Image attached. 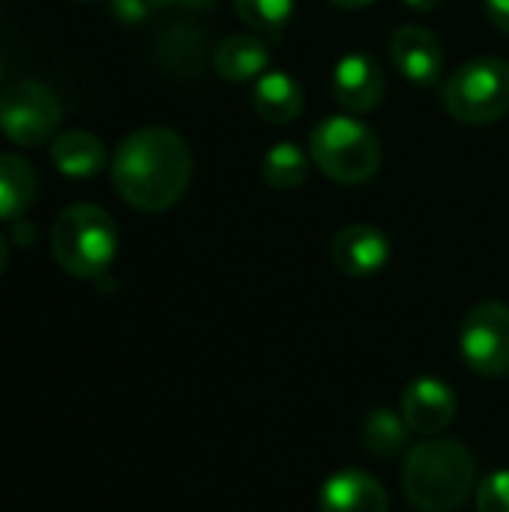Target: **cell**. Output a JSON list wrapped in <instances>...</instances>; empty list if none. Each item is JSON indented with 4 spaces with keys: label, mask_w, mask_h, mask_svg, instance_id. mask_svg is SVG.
I'll return each instance as SVG.
<instances>
[{
    "label": "cell",
    "mask_w": 509,
    "mask_h": 512,
    "mask_svg": "<svg viewBox=\"0 0 509 512\" xmlns=\"http://www.w3.org/2000/svg\"><path fill=\"white\" fill-rule=\"evenodd\" d=\"M111 180L129 207L162 213L183 198L192 180L189 144L168 126H144L117 147Z\"/></svg>",
    "instance_id": "cell-1"
},
{
    "label": "cell",
    "mask_w": 509,
    "mask_h": 512,
    "mask_svg": "<svg viewBox=\"0 0 509 512\" xmlns=\"http://www.w3.org/2000/svg\"><path fill=\"white\" fill-rule=\"evenodd\" d=\"M477 465L462 441L429 438L405 456L402 489L420 512H453L474 492Z\"/></svg>",
    "instance_id": "cell-2"
},
{
    "label": "cell",
    "mask_w": 509,
    "mask_h": 512,
    "mask_svg": "<svg viewBox=\"0 0 509 512\" xmlns=\"http://www.w3.org/2000/svg\"><path fill=\"white\" fill-rule=\"evenodd\" d=\"M51 252L69 276L96 279L117 255V225L96 204H72L51 228Z\"/></svg>",
    "instance_id": "cell-3"
},
{
    "label": "cell",
    "mask_w": 509,
    "mask_h": 512,
    "mask_svg": "<svg viewBox=\"0 0 509 512\" xmlns=\"http://www.w3.org/2000/svg\"><path fill=\"white\" fill-rule=\"evenodd\" d=\"M309 156L330 180L354 186L372 180L381 168V141L366 123L330 114L309 132Z\"/></svg>",
    "instance_id": "cell-4"
},
{
    "label": "cell",
    "mask_w": 509,
    "mask_h": 512,
    "mask_svg": "<svg viewBox=\"0 0 509 512\" xmlns=\"http://www.w3.org/2000/svg\"><path fill=\"white\" fill-rule=\"evenodd\" d=\"M444 108L462 123H492L509 111V63L477 57L459 66L441 87Z\"/></svg>",
    "instance_id": "cell-5"
},
{
    "label": "cell",
    "mask_w": 509,
    "mask_h": 512,
    "mask_svg": "<svg viewBox=\"0 0 509 512\" xmlns=\"http://www.w3.org/2000/svg\"><path fill=\"white\" fill-rule=\"evenodd\" d=\"M60 126V102L39 81H15L0 96V132L18 147L51 141Z\"/></svg>",
    "instance_id": "cell-6"
},
{
    "label": "cell",
    "mask_w": 509,
    "mask_h": 512,
    "mask_svg": "<svg viewBox=\"0 0 509 512\" xmlns=\"http://www.w3.org/2000/svg\"><path fill=\"white\" fill-rule=\"evenodd\" d=\"M459 351L471 372L483 378L509 375V306L498 300L477 303L459 330Z\"/></svg>",
    "instance_id": "cell-7"
},
{
    "label": "cell",
    "mask_w": 509,
    "mask_h": 512,
    "mask_svg": "<svg viewBox=\"0 0 509 512\" xmlns=\"http://www.w3.org/2000/svg\"><path fill=\"white\" fill-rule=\"evenodd\" d=\"M459 411L456 393L441 378H417L402 393V420L417 435H441Z\"/></svg>",
    "instance_id": "cell-8"
},
{
    "label": "cell",
    "mask_w": 509,
    "mask_h": 512,
    "mask_svg": "<svg viewBox=\"0 0 509 512\" xmlns=\"http://www.w3.org/2000/svg\"><path fill=\"white\" fill-rule=\"evenodd\" d=\"M330 258L345 276H375L390 261V240L375 225H348L333 237Z\"/></svg>",
    "instance_id": "cell-9"
},
{
    "label": "cell",
    "mask_w": 509,
    "mask_h": 512,
    "mask_svg": "<svg viewBox=\"0 0 509 512\" xmlns=\"http://www.w3.org/2000/svg\"><path fill=\"white\" fill-rule=\"evenodd\" d=\"M390 57H393V66L408 81H414L420 87H432L441 78V69H444L441 42L435 39L432 30L417 27V24H405V27H399L393 33Z\"/></svg>",
    "instance_id": "cell-10"
},
{
    "label": "cell",
    "mask_w": 509,
    "mask_h": 512,
    "mask_svg": "<svg viewBox=\"0 0 509 512\" xmlns=\"http://www.w3.org/2000/svg\"><path fill=\"white\" fill-rule=\"evenodd\" d=\"M318 512H390V498L372 474L342 468L324 480L318 492Z\"/></svg>",
    "instance_id": "cell-11"
},
{
    "label": "cell",
    "mask_w": 509,
    "mask_h": 512,
    "mask_svg": "<svg viewBox=\"0 0 509 512\" xmlns=\"http://www.w3.org/2000/svg\"><path fill=\"white\" fill-rule=\"evenodd\" d=\"M384 90L387 81L381 66L363 51L345 54L333 69V93L348 111H372L384 99Z\"/></svg>",
    "instance_id": "cell-12"
},
{
    "label": "cell",
    "mask_w": 509,
    "mask_h": 512,
    "mask_svg": "<svg viewBox=\"0 0 509 512\" xmlns=\"http://www.w3.org/2000/svg\"><path fill=\"white\" fill-rule=\"evenodd\" d=\"M213 63L225 81H252L261 78L264 69L270 66V51L264 39L249 33H234L219 42Z\"/></svg>",
    "instance_id": "cell-13"
},
{
    "label": "cell",
    "mask_w": 509,
    "mask_h": 512,
    "mask_svg": "<svg viewBox=\"0 0 509 512\" xmlns=\"http://www.w3.org/2000/svg\"><path fill=\"white\" fill-rule=\"evenodd\" d=\"M51 162L66 177H93L105 168V144L81 129H69L51 141Z\"/></svg>",
    "instance_id": "cell-14"
},
{
    "label": "cell",
    "mask_w": 509,
    "mask_h": 512,
    "mask_svg": "<svg viewBox=\"0 0 509 512\" xmlns=\"http://www.w3.org/2000/svg\"><path fill=\"white\" fill-rule=\"evenodd\" d=\"M252 102H255V111H258L261 120L282 126V123H291V120L300 117V111H303V90L285 72H264L258 78V84H255Z\"/></svg>",
    "instance_id": "cell-15"
},
{
    "label": "cell",
    "mask_w": 509,
    "mask_h": 512,
    "mask_svg": "<svg viewBox=\"0 0 509 512\" xmlns=\"http://www.w3.org/2000/svg\"><path fill=\"white\" fill-rule=\"evenodd\" d=\"M39 189L36 171L15 153H0V222L27 213Z\"/></svg>",
    "instance_id": "cell-16"
},
{
    "label": "cell",
    "mask_w": 509,
    "mask_h": 512,
    "mask_svg": "<svg viewBox=\"0 0 509 512\" xmlns=\"http://www.w3.org/2000/svg\"><path fill=\"white\" fill-rule=\"evenodd\" d=\"M261 174H264V180H267L273 189H282V192L297 189V186H303L306 177H309V156H306L297 144L279 141L276 147H270V150L264 153Z\"/></svg>",
    "instance_id": "cell-17"
},
{
    "label": "cell",
    "mask_w": 509,
    "mask_h": 512,
    "mask_svg": "<svg viewBox=\"0 0 509 512\" xmlns=\"http://www.w3.org/2000/svg\"><path fill=\"white\" fill-rule=\"evenodd\" d=\"M405 438H408V423L387 408L372 411L363 423V441H366L369 453H375L378 459H390V456L402 453Z\"/></svg>",
    "instance_id": "cell-18"
},
{
    "label": "cell",
    "mask_w": 509,
    "mask_h": 512,
    "mask_svg": "<svg viewBox=\"0 0 509 512\" xmlns=\"http://www.w3.org/2000/svg\"><path fill=\"white\" fill-rule=\"evenodd\" d=\"M234 9L249 27L279 33L294 15V0H234Z\"/></svg>",
    "instance_id": "cell-19"
},
{
    "label": "cell",
    "mask_w": 509,
    "mask_h": 512,
    "mask_svg": "<svg viewBox=\"0 0 509 512\" xmlns=\"http://www.w3.org/2000/svg\"><path fill=\"white\" fill-rule=\"evenodd\" d=\"M477 512H509V468H498L477 486Z\"/></svg>",
    "instance_id": "cell-20"
},
{
    "label": "cell",
    "mask_w": 509,
    "mask_h": 512,
    "mask_svg": "<svg viewBox=\"0 0 509 512\" xmlns=\"http://www.w3.org/2000/svg\"><path fill=\"white\" fill-rule=\"evenodd\" d=\"M108 9L120 24H141L156 12L153 0H108Z\"/></svg>",
    "instance_id": "cell-21"
},
{
    "label": "cell",
    "mask_w": 509,
    "mask_h": 512,
    "mask_svg": "<svg viewBox=\"0 0 509 512\" xmlns=\"http://www.w3.org/2000/svg\"><path fill=\"white\" fill-rule=\"evenodd\" d=\"M483 3H486L489 21H492L498 30L509 33V0H483Z\"/></svg>",
    "instance_id": "cell-22"
},
{
    "label": "cell",
    "mask_w": 509,
    "mask_h": 512,
    "mask_svg": "<svg viewBox=\"0 0 509 512\" xmlns=\"http://www.w3.org/2000/svg\"><path fill=\"white\" fill-rule=\"evenodd\" d=\"M213 0H153L156 9H168V6H186V9H207Z\"/></svg>",
    "instance_id": "cell-23"
},
{
    "label": "cell",
    "mask_w": 509,
    "mask_h": 512,
    "mask_svg": "<svg viewBox=\"0 0 509 512\" xmlns=\"http://www.w3.org/2000/svg\"><path fill=\"white\" fill-rule=\"evenodd\" d=\"M411 9H417V12H432V9H438L441 6V0H405Z\"/></svg>",
    "instance_id": "cell-24"
},
{
    "label": "cell",
    "mask_w": 509,
    "mask_h": 512,
    "mask_svg": "<svg viewBox=\"0 0 509 512\" xmlns=\"http://www.w3.org/2000/svg\"><path fill=\"white\" fill-rule=\"evenodd\" d=\"M330 3L339 6V9H363V6H369L375 0H330Z\"/></svg>",
    "instance_id": "cell-25"
},
{
    "label": "cell",
    "mask_w": 509,
    "mask_h": 512,
    "mask_svg": "<svg viewBox=\"0 0 509 512\" xmlns=\"http://www.w3.org/2000/svg\"><path fill=\"white\" fill-rule=\"evenodd\" d=\"M6 261H9V243H6V237L0 234V273L6 270Z\"/></svg>",
    "instance_id": "cell-26"
},
{
    "label": "cell",
    "mask_w": 509,
    "mask_h": 512,
    "mask_svg": "<svg viewBox=\"0 0 509 512\" xmlns=\"http://www.w3.org/2000/svg\"><path fill=\"white\" fill-rule=\"evenodd\" d=\"M75 3H90V0H75Z\"/></svg>",
    "instance_id": "cell-27"
}]
</instances>
